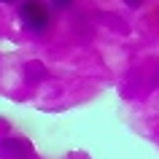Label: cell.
<instances>
[{
	"label": "cell",
	"mask_w": 159,
	"mask_h": 159,
	"mask_svg": "<svg viewBox=\"0 0 159 159\" xmlns=\"http://www.w3.org/2000/svg\"><path fill=\"white\" fill-rule=\"evenodd\" d=\"M19 16H22V25H25L30 33H43V30L51 25V11L46 8L43 0H27V3H22Z\"/></svg>",
	"instance_id": "6da1fadb"
},
{
	"label": "cell",
	"mask_w": 159,
	"mask_h": 159,
	"mask_svg": "<svg viewBox=\"0 0 159 159\" xmlns=\"http://www.w3.org/2000/svg\"><path fill=\"white\" fill-rule=\"evenodd\" d=\"M51 3H54V6H59V8H65V6H70L73 0H51Z\"/></svg>",
	"instance_id": "7a4b0ae2"
},
{
	"label": "cell",
	"mask_w": 159,
	"mask_h": 159,
	"mask_svg": "<svg viewBox=\"0 0 159 159\" xmlns=\"http://www.w3.org/2000/svg\"><path fill=\"white\" fill-rule=\"evenodd\" d=\"M0 3H14V0H0Z\"/></svg>",
	"instance_id": "3957f363"
}]
</instances>
